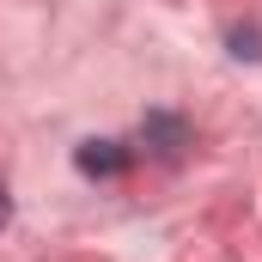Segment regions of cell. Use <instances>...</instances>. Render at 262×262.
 I'll use <instances>...</instances> for the list:
<instances>
[{
	"instance_id": "cell-4",
	"label": "cell",
	"mask_w": 262,
	"mask_h": 262,
	"mask_svg": "<svg viewBox=\"0 0 262 262\" xmlns=\"http://www.w3.org/2000/svg\"><path fill=\"white\" fill-rule=\"evenodd\" d=\"M6 213H12V201H6V195H0V226H6Z\"/></svg>"
},
{
	"instance_id": "cell-1",
	"label": "cell",
	"mask_w": 262,
	"mask_h": 262,
	"mask_svg": "<svg viewBox=\"0 0 262 262\" xmlns=\"http://www.w3.org/2000/svg\"><path fill=\"white\" fill-rule=\"evenodd\" d=\"M73 165H79L85 177H122V171H128V146H122V140H85V146L73 152Z\"/></svg>"
},
{
	"instance_id": "cell-2",
	"label": "cell",
	"mask_w": 262,
	"mask_h": 262,
	"mask_svg": "<svg viewBox=\"0 0 262 262\" xmlns=\"http://www.w3.org/2000/svg\"><path fill=\"white\" fill-rule=\"evenodd\" d=\"M146 146L165 152V159H177V152L189 146V128H183L177 116H146Z\"/></svg>"
},
{
	"instance_id": "cell-3",
	"label": "cell",
	"mask_w": 262,
	"mask_h": 262,
	"mask_svg": "<svg viewBox=\"0 0 262 262\" xmlns=\"http://www.w3.org/2000/svg\"><path fill=\"white\" fill-rule=\"evenodd\" d=\"M232 43H238V55H262V37H256V31H232Z\"/></svg>"
}]
</instances>
